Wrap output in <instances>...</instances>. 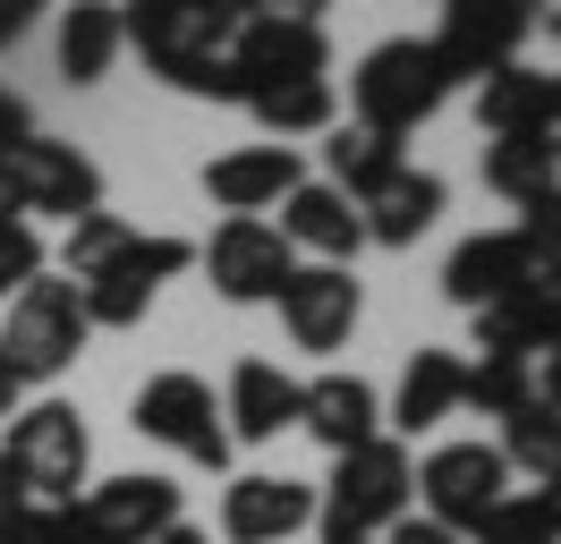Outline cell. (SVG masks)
I'll use <instances>...</instances> for the list:
<instances>
[{"label": "cell", "mask_w": 561, "mask_h": 544, "mask_svg": "<svg viewBox=\"0 0 561 544\" xmlns=\"http://www.w3.org/2000/svg\"><path fill=\"white\" fill-rule=\"evenodd\" d=\"M247 0H128L119 9V43H137L145 68L205 102H239L230 86V34H239Z\"/></svg>", "instance_id": "obj_1"}, {"label": "cell", "mask_w": 561, "mask_h": 544, "mask_svg": "<svg viewBox=\"0 0 561 544\" xmlns=\"http://www.w3.org/2000/svg\"><path fill=\"white\" fill-rule=\"evenodd\" d=\"M443 102H451V68L434 60L425 34H391V43H375V52L357 60V77H350V111H357V128H375V136L425 128Z\"/></svg>", "instance_id": "obj_2"}, {"label": "cell", "mask_w": 561, "mask_h": 544, "mask_svg": "<svg viewBox=\"0 0 561 544\" xmlns=\"http://www.w3.org/2000/svg\"><path fill=\"white\" fill-rule=\"evenodd\" d=\"M409 502H417V460H409V442L375 434L366 451H350V460H332V485H323V536H357L375 544L383 528H400L409 519Z\"/></svg>", "instance_id": "obj_3"}, {"label": "cell", "mask_w": 561, "mask_h": 544, "mask_svg": "<svg viewBox=\"0 0 561 544\" xmlns=\"http://www.w3.org/2000/svg\"><path fill=\"white\" fill-rule=\"evenodd\" d=\"M85 340H94V324H85V306H77V281H26L18 298H9V315H0V366L18 374V383H60V374L85 358Z\"/></svg>", "instance_id": "obj_4"}, {"label": "cell", "mask_w": 561, "mask_h": 544, "mask_svg": "<svg viewBox=\"0 0 561 544\" xmlns=\"http://www.w3.org/2000/svg\"><path fill=\"white\" fill-rule=\"evenodd\" d=\"M0 460L18 468V485H26V502H35V510H60V502H77V485H85L94 434H85V417H77L69 400H35V408L9 417Z\"/></svg>", "instance_id": "obj_5"}, {"label": "cell", "mask_w": 561, "mask_h": 544, "mask_svg": "<svg viewBox=\"0 0 561 544\" xmlns=\"http://www.w3.org/2000/svg\"><path fill=\"white\" fill-rule=\"evenodd\" d=\"M289 77H332V34H323L316 9H247L239 34H230V86L264 94V86H289Z\"/></svg>", "instance_id": "obj_6"}, {"label": "cell", "mask_w": 561, "mask_h": 544, "mask_svg": "<svg viewBox=\"0 0 561 544\" xmlns=\"http://www.w3.org/2000/svg\"><path fill=\"white\" fill-rule=\"evenodd\" d=\"M187 264H196V247L171 238V230L128 238L94 281H77V306H85V324H94V332H137L145 315H153V298H162V281H179Z\"/></svg>", "instance_id": "obj_7"}, {"label": "cell", "mask_w": 561, "mask_h": 544, "mask_svg": "<svg viewBox=\"0 0 561 544\" xmlns=\"http://www.w3.org/2000/svg\"><path fill=\"white\" fill-rule=\"evenodd\" d=\"M128 426H137L145 442H162V451H179V460H196V468H230V426H221V400H213L205 374H153L137 392V408H128Z\"/></svg>", "instance_id": "obj_8"}, {"label": "cell", "mask_w": 561, "mask_h": 544, "mask_svg": "<svg viewBox=\"0 0 561 544\" xmlns=\"http://www.w3.org/2000/svg\"><path fill=\"white\" fill-rule=\"evenodd\" d=\"M0 179H9V204H18V222H85V213H103V170L85 162L77 145L60 136H26V145H9L0 154Z\"/></svg>", "instance_id": "obj_9"}, {"label": "cell", "mask_w": 561, "mask_h": 544, "mask_svg": "<svg viewBox=\"0 0 561 544\" xmlns=\"http://www.w3.org/2000/svg\"><path fill=\"white\" fill-rule=\"evenodd\" d=\"M502 494H511V468H502V451H493V442H443V451L417 468L425 519H434V528H451V536H477Z\"/></svg>", "instance_id": "obj_10"}, {"label": "cell", "mask_w": 561, "mask_h": 544, "mask_svg": "<svg viewBox=\"0 0 561 544\" xmlns=\"http://www.w3.org/2000/svg\"><path fill=\"white\" fill-rule=\"evenodd\" d=\"M527 34H536V9H527V0H451V9H443V34H425V43H434V60L451 68V86L459 77L485 86L493 68L519 60Z\"/></svg>", "instance_id": "obj_11"}, {"label": "cell", "mask_w": 561, "mask_h": 544, "mask_svg": "<svg viewBox=\"0 0 561 544\" xmlns=\"http://www.w3.org/2000/svg\"><path fill=\"white\" fill-rule=\"evenodd\" d=\"M196 264L213 272V290L230 306H273L298 272V247L273 230V222H221V230L196 247Z\"/></svg>", "instance_id": "obj_12"}, {"label": "cell", "mask_w": 561, "mask_h": 544, "mask_svg": "<svg viewBox=\"0 0 561 544\" xmlns=\"http://www.w3.org/2000/svg\"><path fill=\"white\" fill-rule=\"evenodd\" d=\"M273 306H280V324H289V340H298L307 358H332V349H350L366 290H357L350 264H298Z\"/></svg>", "instance_id": "obj_13"}, {"label": "cell", "mask_w": 561, "mask_h": 544, "mask_svg": "<svg viewBox=\"0 0 561 544\" xmlns=\"http://www.w3.org/2000/svg\"><path fill=\"white\" fill-rule=\"evenodd\" d=\"M307 519H316V485H298V476L247 468L221 485V544H280Z\"/></svg>", "instance_id": "obj_14"}, {"label": "cell", "mask_w": 561, "mask_h": 544, "mask_svg": "<svg viewBox=\"0 0 561 544\" xmlns=\"http://www.w3.org/2000/svg\"><path fill=\"white\" fill-rule=\"evenodd\" d=\"M443 290H451V306L485 315V306L519 298V290H536V256H527V238H519V230H477V238H459V247H451Z\"/></svg>", "instance_id": "obj_15"}, {"label": "cell", "mask_w": 561, "mask_h": 544, "mask_svg": "<svg viewBox=\"0 0 561 544\" xmlns=\"http://www.w3.org/2000/svg\"><path fill=\"white\" fill-rule=\"evenodd\" d=\"M298 179H307L298 145H239V154H213L205 162V196L230 222H264V204H280Z\"/></svg>", "instance_id": "obj_16"}, {"label": "cell", "mask_w": 561, "mask_h": 544, "mask_svg": "<svg viewBox=\"0 0 561 544\" xmlns=\"http://www.w3.org/2000/svg\"><path fill=\"white\" fill-rule=\"evenodd\" d=\"M77 510L103 544H153L162 528H179V485L171 476H103L94 494H77Z\"/></svg>", "instance_id": "obj_17"}, {"label": "cell", "mask_w": 561, "mask_h": 544, "mask_svg": "<svg viewBox=\"0 0 561 544\" xmlns=\"http://www.w3.org/2000/svg\"><path fill=\"white\" fill-rule=\"evenodd\" d=\"M298 426L332 460H350V451H366V442L383 434V400H375L366 374H316V383H298Z\"/></svg>", "instance_id": "obj_18"}, {"label": "cell", "mask_w": 561, "mask_h": 544, "mask_svg": "<svg viewBox=\"0 0 561 544\" xmlns=\"http://www.w3.org/2000/svg\"><path fill=\"white\" fill-rule=\"evenodd\" d=\"M289 247H316L323 264H350L357 247H366V222H357V204L332 188V179H298L289 196H280V222H273Z\"/></svg>", "instance_id": "obj_19"}, {"label": "cell", "mask_w": 561, "mask_h": 544, "mask_svg": "<svg viewBox=\"0 0 561 544\" xmlns=\"http://www.w3.org/2000/svg\"><path fill=\"white\" fill-rule=\"evenodd\" d=\"M443 204H451V188L434 179V170H391L375 196H357V222H366V238L375 247H417L434 222H443Z\"/></svg>", "instance_id": "obj_20"}, {"label": "cell", "mask_w": 561, "mask_h": 544, "mask_svg": "<svg viewBox=\"0 0 561 544\" xmlns=\"http://www.w3.org/2000/svg\"><path fill=\"white\" fill-rule=\"evenodd\" d=\"M545 349H561V281H536V290L477 315V358H527L536 366Z\"/></svg>", "instance_id": "obj_21"}, {"label": "cell", "mask_w": 561, "mask_h": 544, "mask_svg": "<svg viewBox=\"0 0 561 544\" xmlns=\"http://www.w3.org/2000/svg\"><path fill=\"white\" fill-rule=\"evenodd\" d=\"M221 426H230V442H273L280 426H298V383L273 358H239L230 392H221Z\"/></svg>", "instance_id": "obj_22"}, {"label": "cell", "mask_w": 561, "mask_h": 544, "mask_svg": "<svg viewBox=\"0 0 561 544\" xmlns=\"http://www.w3.org/2000/svg\"><path fill=\"white\" fill-rule=\"evenodd\" d=\"M553 94H561V77L511 60V68H493L485 86H477V120H485V136H536L553 120Z\"/></svg>", "instance_id": "obj_23"}, {"label": "cell", "mask_w": 561, "mask_h": 544, "mask_svg": "<svg viewBox=\"0 0 561 544\" xmlns=\"http://www.w3.org/2000/svg\"><path fill=\"white\" fill-rule=\"evenodd\" d=\"M459 374L468 366H459L451 349H417V358L400 366V392H391V426H400V434H434L459 408Z\"/></svg>", "instance_id": "obj_24"}, {"label": "cell", "mask_w": 561, "mask_h": 544, "mask_svg": "<svg viewBox=\"0 0 561 544\" xmlns=\"http://www.w3.org/2000/svg\"><path fill=\"white\" fill-rule=\"evenodd\" d=\"M247 111L273 128V145H289V136H332V128H341V94H332V77H289V86H264V94H247Z\"/></svg>", "instance_id": "obj_25"}, {"label": "cell", "mask_w": 561, "mask_h": 544, "mask_svg": "<svg viewBox=\"0 0 561 544\" xmlns=\"http://www.w3.org/2000/svg\"><path fill=\"white\" fill-rule=\"evenodd\" d=\"M111 60H119V9L111 0H77L60 18V77L69 86H103Z\"/></svg>", "instance_id": "obj_26"}, {"label": "cell", "mask_w": 561, "mask_h": 544, "mask_svg": "<svg viewBox=\"0 0 561 544\" xmlns=\"http://www.w3.org/2000/svg\"><path fill=\"white\" fill-rule=\"evenodd\" d=\"M502 468H527L536 476V494H561V408L527 400L519 417H502Z\"/></svg>", "instance_id": "obj_27"}, {"label": "cell", "mask_w": 561, "mask_h": 544, "mask_svg": "<svg viewBox=\"0 0 561 544\" xmlns=\"http://www.w3.org/2000/svg\"><path fill=\"white\" fill-rule=\"evenodd\" d=\"M485 188L527 213V204H545L561 188V162L536 145V136H493V145H485Z\"/></svg>", "instance_id": "obj_28"}, {"label": "cell", "mask_w": 561, "mask_h": 544, "mask_svg": "<svg viewBox=\"0 0 561 544\" xmlns=\"http://www.w3.org/2000/svg\"><path fill=\"white\" fill-rule=\"evenodd\" d=\"M323 162H332V188H341V196H375V188H383L391 170H400V136H375V128H332V145H323Z\"/></svg>", "instance_id": "obj_29"}, {"label": "cell", "mask_w": 561, "mask_h": 544, "mask_svg": "<svg viewBox=\"0 0 561 544\" xmlns=\"http://www.w3.org/2000/svg\"><path fill=\"white\" fill-rule=\"evenodd\" d=\"M527 400H536V366L527 358H477L459 374V408H477V417H519Z\"/></svg>", "instance_id": "obj_30"}, {"label": "cell", "mask_w": 561, "mask_h": 544, "mask_svg": "<svg viewBox=\"0 0 561 544\" xmlns=\"http://www.w3.org/2000/svg\"><path fill=\"white\" fill-rule=\"evenodd\" d=\"M128 222H119V213H85V222H69V247H60V281H94V272L111 264V256H119V247H128Z\"/></svg>", "instance_id": "obj_31"}, {"label": "cell", "mask_w": 561, "mask_h": 544, "mask_svg": "<svg viewBox=\"0 0 561 544\" xmlns=\"http://www.w3.org/2000/svg\"><path fill=\"white\" fill-rule=\"evenodd\" d=\"M26 281H43V230L18 222V213H0V306L18 298Z\"/></svg>", "instance_id": "obj_32"}, {"label": "cell", "mask_w": 561, "mask_h": 544, "mask_svg": "<svg viewBox=\"0 0 561 544\" xmlns=\"http://www.w3.org/2000/svg\"><path fill=\"white\" fill-rule=\"evenodd\" d=\"M519 238H527V256H536V281H561V188L545 204H527Z\"/></svg>", "instance_id": "obj_33"}, {"label": "cell", "mask_w": 561, "mask_h": 544, "mask_svg": "<svg viewBox=\"0 0 561 544\" xmlns=\"http://www.w3.org/2000/svg\"><path fill=\"white\" fill-rule=\"evenodd\" d=\"M26 136H35V111H26V94H9V86H0V154H9V145H26Z\"/></svg>", "instance_id": "obj_34"}, {"label": "cell", "mask_w": 561, "mask_h": 544, "mask_svg": "<svg viewBox=\"0 0 561 544\" xmlns=\"http://www.w3.org/2000/svg\"><path fill=\"white\" fill-rule=\"evenodd\" d=\"M35 0H0V52H18V43H26V34H35Z\"/></svg>", "instance_id": "obj_35"}, {"label": "cell", "mask_w": 561, "mask_h": 544, "mask_svg": "<svg viewBox=\"0 0 561 544\" xmlns=\"http://www.w3.org/2000/svg\"><path fill=\"white\" fill-rule=\"evenodd\" d=\"M383 544H468V536H451V528H434V519H400V528H383Z\"/></svg>", "instance_id": "obj_36"}, {"label": "cell", "mask_w": 561, "mask_h": 544, "mask_svg": "<svg viewBox=\"0 0 561 544\" xmlns=\"http://www.w3.org/2000/svg\"><path fill=\"white\" fill-rule=\"evenodd\" d=\"M26 485H18V468H9V460H0V528H9V519H26Z\"/></svg>", "instance_id": "obj_37"}, {"label": "cell", "mask_w": 561, "mask_h": 544, "mask_svg": "<svg viewBox=\"0 0 561 544\" xmlns=\"http://www.w3.org/2000/svg\"><path fill=\"white\" fill-rule=\"evenodd\" d=\"M536 400L561 408V349H545V358H536Z\"/></svg>", "instance_id": "obj_38"}, {"label": "cell", "mask_w": 561, "mask_h": 544, "mask_svg": "<svg viewBox=\"0 0 561 544\" xmlns=\"http://www.w3.org/2000/svg\"><path fill=\"white\" fill-rule=\"evenodd\" d=\"M153 544H213V536H205V528H187V519H179V528H162Z\"/></svg>", "instance_id": "obj_39"}, {"label": "cell", "mask_w": 561, "mask_h": 544, "mask_svg": "<svg viewBox=\"0 0 561 544\" xmlns=\"http://www.w3.org/2000/svg\"><path fill=\"white\" fill-rule=\"evenodd\" d=\"M0 417H18V374L0 366Z\"/></svg>", "instance_id": "obj_40"}, {"label": "cell", "mask_w": 561, "mask_h": 544, "mask_svg": "<svg viewBox=\"0 0 561 544\" xmlns=\"http://www.w3.org/2000/svg\"><path fill=\"white\" fill-rule=\"evenodd\" d=\"M323 544H357V536H323Z\"/></svg>", "instance_id": "obj_41"}]
</instances>
